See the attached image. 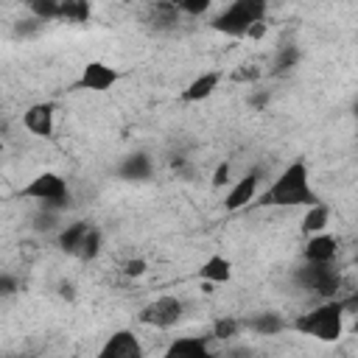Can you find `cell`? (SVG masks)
Returning a JSON list of instances; mask_svg holds the SVG:
<instances>
[{"label": "cell", "mask_w": 358, "mask_h": 358, "mask_svg": "<svg viewBox=\"0 0 358 358\" xmlns=\"http://www.w3.org/2000/svg\"><path fill=\"white\" fill-rule=\"evenodd\" d=\"M316 201H319V196L310 187L308 162L294 159L277 173V179L266 187V193L260 196L257 204H263V207H308Z\"/></svg>", "instance_id": "cell-1"}, {"label": "cell", "mask_w": 358, "mask_h": 358, "mask_svg": "<svg viewBox=\"0 0 358 358\" xmlns=\"http://www.w3.org/2000/svg\"><path fill=\"white\" fill-rule=\"evenodd\" d=\"M344 299H324L322 305L310 308L308 313L296 316L294 319V330L302 333V336H310L316 341H338L341 333H344Z\"/></svg>", "instance_id": "cell-2"}, {"label": "cell", "mask_w": 358, "mask_h": 358, "mask_svg": "<svg viewBox=\"0 0 358 358\" xmlns=\"http://www.w3.org/2000/svg\"><path fill=\"white\" fill-rule=\"evenodd\" d=\"M266 11H268V0H232L224 11H218L210 20V28L224 36L241 39L249 34V28L255 22L266 20Z\"/></svg>", "instance_id": "cell-3"}, {"label": "cell", "mask_w": 358, "mask_h": 358, "mask_svg": "<svg viewBox=\"0 0 358 358\" xmlns=\"http://www.w3.org/2000/svg\"><path fill=\"white\" fill-rule=\"evenodd\" d=\"M294 282L302 291H310L322 299H336L344 288V277L333 263H313V260H302V266L294 271Z\"/></svg>", "instance_id": "cell-4"}, {"label": "cell", "mask_w": 358, "mask_h": 358, "mask_svg": "<svg viewBox=\"0 0 358 358\" xmlns=\"http://www.w3.org/2000/svg\"><path fill=\"white\" fill-rule=\"evenodd\" d=\"M22 199H31V201H39L42 207H53V210H64L70 204V185L62 173H53V171H42L36 173L22 190H20Z\"/></svg>", "instance_id": "cell-5"}, {"label": "cell", "mask_w": 358, "mask_h": 358, "mask_svg": "<svg viewBox=\"0 0 358 358\" xmlns=\"http://www.w3.org/2000/svg\"><path fill=\"white\" fill-rule=\"evenodd\" d=\"M185 316V302L173 294H162L157 299H151L148 305H143L140 310V322L145 327H157V330H171L182 322Z\"/></svg>", "instance_id": "cell-6"}, {"label": "cell", "mask_w": 358, "mask_h": 358, "mask_svg": "<svg viewBox=\"0 0 358 358\" xmlns=\"http://www.w3.org/2000/svg\"><path fill=\"white\" fill-rule=\"evenodd\" d=\"M117 78H120V73H117L112 64L92 59V62H87V64L81 67V76H78L76 84H78L81 90H90V92H103V90H109V87H115Z\"/></svg>", "instance_id": "cell-7"}, {"label": "cell", "mask_w": 358, "mask_h": 358, "mask_svg": "<svg viewBox=\"0 0 358 358\" xmlns=\"http://www.w3.org/2000/svg\"><path fill=\"white\" fill-rule=\"evenodd\" d=\"M22 126L34 137H45V140L53 137V129H56V109H53V103H48V101L31 103L22 112Z\"/></svg>", "instance_id": "cell-8"}, {"label": "cell", "mask_w": 358, "mask_h": 358, "mask_svg": "<svg viewBox=\"0 0 358 358\" xmlns=\"http://www.w3.org/2000/svg\"><path fill=\"white\" fill-rule=\"evenodd\" d=\"M257 190H260V168H252L249 173H243V176L227 190V196H224V210L235 213V210L246 207L249 201H255Z\"/></svg>", "instance_id": "cell-9"}, {"label": "cell", "mask_w": 358, "mask_h": 358, "mask_svg": "<svg viewBox=\"0 0 358 358\" xmlns=\"http://www.w3.org/2000/svg\"><path fill=\"white\" fill-rule=\"evenodd\" d=\"M98 358H143V344L134 330H115L98 350Z\"/></svg>", "instance_id": "cell-10"}, {"label": "cell", "mask_w": 358, "mask_h": 358, "mask_svg": "<svg viewBox=\"0 0 358 358\" xmlns=\"http://www.w3.org/2000/svg\"><path fill=\"white\" fill-rule=\"evenodd\" d=\"M336 255H338V241L327 229L316 232V235H308V241L302 246V257L313 260V263H333Z\"/></svg>", "instance_id": "cell-11"}, {"label": "cell", "mask_w": 358, "mask_h": 358, "mask_svg": "<svg viewBox=\"0 0 358 358\" xmlns=\"http://www.w3.org/2000/svg\"><path fill=\"white\" fill-rule=\"evenodd\" d=\"M218 84H221V73H218V70H207V73L196 76V78L179 92V101H182V103H201V101H207V98L218 90Z\"/></svg>", "instance_id": "cell-12"}, {"label": "cell", "mask_w": 358, "mask_h": 358, "mask_svg": "<svg viewBox=\"0 0 358 358\" xmlns=\"http://www.w3.org/2000/svg\"><path fill=\"white\" fill-rule=\"evenodd\" d=\"M210 336H179L168 344V358H207L210 355Z\"/></svg>", "instance_id": "cell-13"}, {"label": "cell", "mask_w": 358, "mask_h": 358, "mask_svg": "<svg viewBox=\"0 0 358 358\" xmlns=\"http://www.w3.org/2000/svg\"><path fill=\"white\" fill-rule=\"evenodd\" d=\"M151 171H154V162L145 151H134V154L123 157V162L117 165V176L129 179V182H143L151 176Z\"/></svg>", "instance_id": "cell-14"}, {"label": "cell", "mask_w": 358, "mask_h": 358, "mask_svg": "<svg viewBox=\"0 0 358 358\" xmlns=\"http://www.w3.org/2000/svg\"><path fill=\"white\" fill-rule=\"evenodd\" d=\"M90 227H92L90 221H73V224L62 227V229H59V238H56L59 249H62L64 255H73V257H78V252H81V243H84V238H87Z\"/></svg>", "instance_id": "cell-15"}, {"label": "cell", "mask_w": 358, "mask_h": 358, "mask_svg": "<svg viewBox=\"0 0 358 358\" xmlns=\"http://www.w3.org/2000/svg\"><path fill=\"white\" fill-rule=\"evenodd\" d=\"M179 20H182V11H179V6L173 0H159L148 11V22L157 31H173L179 25Z\"/></svg>", "instance_id": "cell-16"}, {"label": "cell", "mask_w": 358, "mask_h": 358, "mask_svg": "<svg viewBox=\"0 0 358 358\" xmlns=\"http://www.w3.org/2000/svg\"><path fill=\"white\" fill-rule=\"evenodd\" d=\"M199 277L204 282H229V277H232V260L224 257V255H210L199 266Z\"/></svg>", "instance_id": "cell-17"}, {"label": "cell", "mask_w": 358, "mask_h": 358, "mask_svg": "<svg viewBox=\"0 0 358 358\" xmlns=\"http://www.w3.org/2000/svg\"><path fill=\"white\" fill-rule=\"evenodd\" d=\"M327 224H330V207H327V204H322V201H316V204H308V207H305V215H302L299 229H302V232H305V238H308V235L324 232V229H327Z\"/></svg>", "instance_id": "cell-18"}, {"label": "cell", "mask_w": 358, "mask_h": 358, "mask_svg": "<svg viewBox=\"0 0 358 358\" xmlns=\"http://www.w3.org/2000/svg\"><path fill=\"white\" fill-rule=\"evenodd\" d=\"M246 327L255 330L257 336H277L285 327V322L280 319V313H257L246 322Z\"/></svg>", "instance_id": "cell-19"}, {"label": "cell", "mask_w": 358, "mask_h": 358, "mask_svg": "<svg viewBox=\"0 0 358 358\" xmlns=\"http://www.w3.org/2000/svg\"><path fill=\"white\" fill-rule=\"evenodd\" d=\"M31 17L50 22V20H62V0H28L25 3Z\"/></svg>", "instance_id": "cell-20"}, {"label": "cell", "mask_w": 358, "mask_h": 358, "mask_svg": "<svg viewBox=\"0 0 358 358\" xmlns=\"http://www.w3.org/2000/svg\"><path fill=\"white\" fill-rule=\"evenodd\" d=\"M62 20L87 22L90 20V0H62Z\"/></svg>", "instance_id": "cell-21"}, {"label": "cell", "mask_w": 358, "mask_h": 358, "mask_svg": "<svg viewBox=\"0 0 358 358\" xmlns=\"http://www.w3.org/2000/svg\"><path fill=\"white\" fill-rule=\"evenodd\" d=\"M101 249H103V235H101L98 227H90V232H87V238H84V243H81L78 260H95V257L101 255Z\"/></svg>", "instance_id": "cell-22"}, {"label": "cell", "mask_w": 358, "mask_h": 358, "mask_svg": "<svg viewBox=\"0 0 358 358\" xmlns=\"http://www.w3.org/2000/svg\"><path fill=\"white\" fill-rule=\"evenodd\" d=\"M241 330H243V322H241V319L221 316V319L213 324L210 338H235V336H241Z\"/></svg>", "instance_id": "cell-23"}, {"label": "cell", "mask_w": 358, "mask_h": 358, "mask_svg": "<svg viewBox=\"0 0 358 358\" xmlns=\"http://www.w3.org/2000/svg\"><path fill=\"white\" fill-rule=\"evenodd\" d=\"M296 62H299V48L296 45H282L277 59H274V73L291 70V67H296Z\"/></svg>", "instance_id": "cell-24"}, {"label": "cell", "mask_w": 358, "mask_h": 358, "mask_svg": "<svg viewBox=\"0 0 358 358\" xmlns=\"http://www.w3.org/2000/svg\"><path fill=\"white\" fill-rule=\"evenodd\" d=\"M185 17H204L213 6V0H173Z\"/></svg>", "instance_id": "cell-25"}, {"label": "cell", "mask_w": 358, "mask_h": 358, "mask_svg": "<svg viewBox=\"0 0 358 358\" xmlns=\"http://www.w3.org/2000/svg\"><path fill=\"white\" fill-rule=\"evenodd\" d=\"M229 176H232V165L224 159V162H218V165H215V171H213V176H210V185L218 190V187L229 185Z\"/></svg>", "instance_id": "cell-26"}, {"label": "cell", "mask_w": 358, "mask_h": 358, "mask_svg": "<svg viewBox=\"0 0 358 358\" xmlns=\"http://www.w3.org/2000/svg\"><path fill=\"white\" fill-rule=\"evenodd\" d=\"M145 268H148V263H145L143 257H131V260L123 263V274H126V277H143Z\"/></svg>", "instance_id": "cell-27"}, {"label": "cell", "mask_w": 358, "mask_h": 358, "mask_svg": "<svg viewBox=\"0 0 358 358\" xmlns=\"http://www.w3.org/2000/svg\"><path fill=\"white\" fill-rule=\"evenodd\" d=\"M0 291H3V296H11V294L17 291V282H14L11 274H3V277H0Z\"/></svg>", "instance_id": "cell-28"}, {"label": "cell", "mask_w": 358, "mask_h": 358, "mask_svg": "<svg viewBox=\"0 0 358 358\" xmlns=\"http://www.w3.org/2000/svg\"><path fill=\"white\" fill-rule=\"evenodd\" d=\"M59 296H62V299H76V285H73L70 280H62V282H59Z\"/></svg>", "instance_id": "cell-29"}, {"label": "cell", "mask_w": 358, "mask_h": 358, "mask_svg": "<svg viewBox=\"0 0 358 358\" xmlns=\"http://www.w3.org/2000/svg\"><path fill=\"white\" fill-rule=\"evenodd\" d=\"M352 333L358 336V308H355V319H352Z\"/></svg>", "instance_id": "cell-30"}, {"label": "cell", "mask_w": 358, "mask_h": 358, "mask_svg": "<svg viewBox=\"0 0 358 358\" xmlns=\"http://www.w3.org/2000/svg\"><path fill=\"white\" fill-rule=\"evenodd\" d=\"M352 115H355V120H358V98L352 101Z\"/></svg>", "instance_id": "cell-31"}, {"label": "cell", "mask_w": 358, "mask_h": 358, "mask_svg": "<svg viewBox=\"0 0 358 358\" xmlns=\"http://www.w3.org/2000/svg\"><path fill=\"white\" fill-rule=\"evenodd\" d=\"M355 266H358V255H355Z\"/></svg>", "instance_id": "cell-32"}]
</instances>
